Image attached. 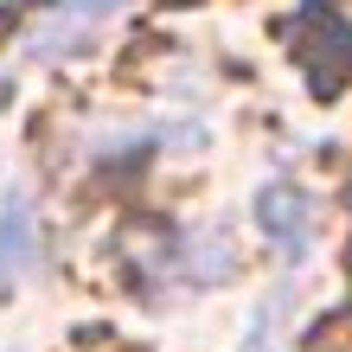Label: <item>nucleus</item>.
I'll list each match as a JSON object with an SVG mask.
<instances>
[{
  "mask_svg": "<svg viewBox=\"0 0 352 352\" xmlns=\"http://www.w3.org/2000/svg\"><path fill=\"white\" fill-rule=\"evenodd\" d=\"M109 7H116V0H84V7H71L65 19H58V26H45V32H38V45H45V52H71V32H96L102 26V19H109Z\"/></svg>",
  "mask_w": 352,
  "mask_h": 352,
  "instance_id": "4",
  "label": "nucleus"
},
{
  "mask_svg": "<svg viewBox=\"0 0 352 352\" xmlns=\"http://www.w3.org/2000/svg\"><path fill=\"white\" fill-rule=\"evenodd\" d=\"M288 45H295V65L307 71V90L333 96L352 77V19L327 0H307V7L288 19Z\"/></svg>",
  "mask_w": 352,
  "mask_h": 352,
  "instance_id": "1",
  "label": "nucleus"
},
{
  "mask_svg": "<svg viewBox=\"0 0 352 352\" xmlns=\"http://www.w3.org/2000/svg\"><path fill=\"white\" fill-rule=\"evenodd\" d=\"M256 224L269 231V243H276L282 256H301L307 243H314V199H307L301 186H263Z\"/></svg>",
  "mask_w": 352,
  "mask_h": 352,
  "instance_id": "2",
  "label": "nucleus"
},
{
  "mask_svg": "<svg viewBox=\"0 0 352 352\" xmlns=\"http://www.w3.org/2000/svg\"><path fill=\"white\" fill-rule=\"evenodd\" d=\"M32 250H38L32 205H26V192H7L0 199V288H13L32 269Z\"/></svg>",
  "mask_w": 352,
  "mask_h": 352,
  "instance_id": "3",
  "label": "nucleus"
},
{
  "mask_svg": "<svg viewBox=\"0 0 352 352\" xmlns=\"http://www.w3.org/2000/svg\"><path fill=\"white\" fill-rule=\"evenodd\" d=\"M282 301H288V295H269V301H263L256 333L243 340V352H276V346H282Z\"/></svg>",
  "mask_w": 352,
  "mask_h": 352,
  "instance_id": "5",
  "label": "nucleus"
}]
</instances>
